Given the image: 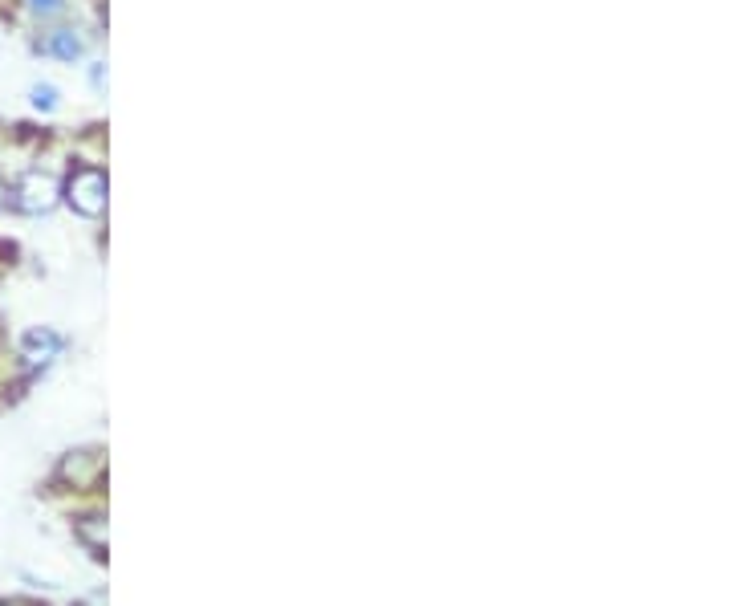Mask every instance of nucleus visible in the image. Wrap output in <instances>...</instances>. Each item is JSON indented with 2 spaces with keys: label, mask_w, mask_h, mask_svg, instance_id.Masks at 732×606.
<instances>
[{
  "label": "nucleus",
  "mask_w": 732,
  "mask_h": 606,
  "mask_svg": "<svg viewBox=\"0 0 732 606\" xmlns=\"http://www.w3.org/2000/svg\"><path fill=\"white\" fill-rule=\"evenodd\" d=\"M66 200L78 216H102L106 212V175L98 167H78L66 184Z\"/></svg>",
  "instance_id": "nucleus-1"
},
{
  "label": "nucleus",
  "mask_w": 732,
  "mask_h": 606,
  "mask_svg": "<svg viewBox=\"0 0 732 606\" xmlns=\"http://www.w3.org/2000/svg\"><path fill=\"white\" fill-rule=\"evenodd\" d=\"M13 200H17V208L25 216H45L61 200V188H57V179L49 171H25L17 192H13Z\"/></svg>",
  "instance_id": "nucleus-2"
},
{
  "label": "nucleus",
  "mask_w": 732,
  "mask_h": 606,
  "mask_svg": "<svg viewBox=\"0 0 732 606\" xmlns=\"http://www.w3.org/2000/svg\"><path fill=\"white\" fill-rule=\"evenodd\" d=\"M61 354V338L53 334V330H33L29 338H25V350H21V358H25V367L29 371H37V367H49V362Z\"/></svg>",
  "instance_id": "nucleus-3"
},
{
  "label": "nucleus",
  "mask_w": 732,
  "mask_h": 606,
  "mask_svg": "<svg viewBox=\"0 0 732 606\" xmlns=\"http://www.w3.org/2000/svg\"><path fill=\"white\" fill-rule=\"evenodd\" d=\"M78 537L90 545V554H94V558H106V521H102V517H86V521H78Z\"/></svg>",
  "instance_id": "nucleus-4"
},
{
  "label": "nucleus",
  "mask_w": 732,
  "mask_h": 606,
  "mask_svg": "<svg viewBox=\"0 0 732 606\" xmlns=\"http://www.w3.org/2000/svg\"><path fill=\"white\" fill-rule=\"evenodd\" d=\"M45 53H53V57H61V62H74V57L82 53V41L70 33V29H61V33H53L49 41H45Z\"/></svg>",
  "instance_id": "nucleus-5"
},
{
  "label": "nucleus",
  "mask_w": 732,
  "mask_h": 606,
  "mask_svg": "<svg viewBox=\"0 0 732 606\" xmlns=\"http://www.w3.org/2000/svg\"><path fill=\"white\" fill-rule=\"evenodd\" d=\"M33 106L53 110V106H57V90H53V86H33Z\"/></svg>",
  "instance_id": "nucleus-6"
},
{
  "label": "nucleus",
  "mask_w": 732,
  "mask_h": 606,
  "mask_svg": "<svg viewBox=\"0 0 732 606\" xmlns=\"http://www.w3.org/2000/svg\"><path fill=\"white\" fill-rule=\"evenodd\" d=\"M29 5H33L37 13H57V9H61V0H29Z\"/></svg>",
  "instance_id": "nucleus-7"
},
{
  "label": "nucleus",
  "mask_w": 732,
  "mask_h": 606,
  "mask_svg": "<svg viewBox=\"0 0 732 606\" xmlns=\"http://www.w3.org/2000/svg\"><path fill=\"white\" fill-rule=\"evenodd\" d=\"M5 204H9V188L0 184V212H5Z\"/></svg>",
  "instance_id": "nucleus-8"
}]
</instances>
